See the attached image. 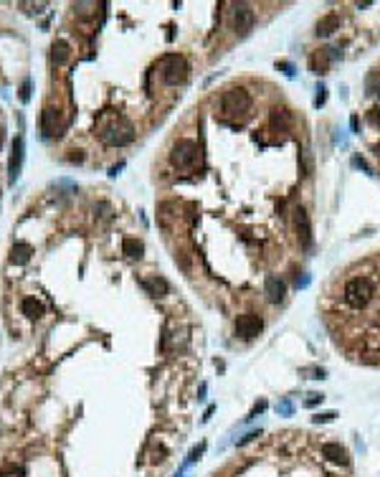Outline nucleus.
I'll return each mask as SVG.
<instances>
[{
    "label": "nucleus",
    "mask_w": 380,
    "mask_h": 477,
    "mask_svg": "<svg viewBox=\"0 0 380 477\" xmlns=\"http://www.w3.org/2000/svg\"><path fill=\"white\" fill-rule=\"evenodd\" d=\"M375 300V279L368 274H352L342 284V302L350 310H368Z\"/></svg>",
    "instance_id": "nucleus-1"
},
{
    "label": "nucleus",
    "mask_w": 380,
    "mask_h": 477,
    "mask_svg": "<svg viewBox=\"0 0 380 477\" xmlns=\"http://www.w3.org/2000/svg\"><path fill=\"white\" fill-rule=\"evenodd\" d=\"M99 137H102L104 145L122 147V145H129L134 140V127H132V122L127 117L117 115V117H112V120L99 125Z\"/></svg>",
    "instance_id": "nucleus-2"
},
{
    "label": "nucleus",
    "mask_w": 380,
    "mask_h": 477,
    "mask_svg": "<svg viewBox=\"0 0 380 477\" xmlns=\"http://www.w3.org/2000/svg\"><path fill=\"white\" fill-rule=\"evenodd\" d=\"M249 107H251V97H249L246 89H241V87L228 89L221 97V112H223V117H241V115L249 112Z\"/></svg>",
    "instance_id": "nucleus-3"
},
{
    "label": "nucleus",
    "mask_w": 380,
    "mask_h": 477,
    "mask_svg": "<svg viewBox=\"0 0 380 477\" xmlns=\"http://www.w3.org/2000/svg\"><path fill=\"white\" fill-rule=\"evenodd\" d=\"M188 71H190V66H188V61H185L183 56L168 53V56L160 61V77H163V82L170 84V87L183 84V82L188 79Z\"/></svg>",
    "instance_id": "nucleus-4"
},
{
    "label": "nucleus",
    "mask_w": 380,
    "mask_h": 477,
    "mask_svg": "<svg viewBox=\"0 0 380 477\" xmlns=\"http://www.w3.org/2000/svg\"><path fill=\"white\" fill-rule=\"evenodd\" d=\"M170 163L177 170H190L198 163V145L193 140H177L170 152Z\"/></svg>",
    "instance_id": "nucleus-5"
},
{
    "label": "nucleus",
    "mask_w": 380,
    "mask_h": 477,
    "mask_svg": "<svg viewBox=\"0 0 380 477\" xmlns=\"http://www.w3.org/2000/svg\"><path fill=\"white\" fill-rule=\"evenodd\" d=\"M294 223H296V234H299V244L304 249H312L314 236H312V223H309V216H307L304 208H296L294 211Z\"/></svg>",
    "instance_id": "nucleus-6"
},
{
    "label": "nucleus",
    "mask_w": 380,
    "mask_h": 477,
    "mask_svg": "<svg viewBox=\"0 0 380 477\" xmlns=\"http://www.w3.org/2000/svg\"><path fill=\"white\" fill-rule=\"evenodd\" d=\"M261 328H264V322H261V317L258 315H241L238 317V322H236V333L241 335V338H246V340H251V338H256L258 333H261Z\"/></svg>",
    "instance_id": "nucleus-7"
},
{
    "label": "nucleus",
    "mask_w": 380,
    "mask_h": 477,
    "mask_svg": "<svg viewBox=\"0 0 380 477\" xmlns=\"http://www.w3.org/2000/svg\"><path fill=\"white\" fill-rule=\"evenodd\" d=\"M21 163H23V140L15 137L13 150H10V160H8V180H10V183L18 180V175H21Z\"/></svg>",
    "instance_id": "nucleus-8"
},
{
    "label": "nucleus",
    "mask_w": 380,
    "mask_h": 477,
    "mask_svg": "<svg viewBox=\"0 0 380 477\" xmlns=\"http://www.w3.org/2000/svg\"><path fill=\"white\" fill-rule=\"evenodd\" d=\"M41 130L46 137H53V135H61V130H64V125L58 122V112L56 109H51V107H46L41 112Z\"/></svg>",
    "instance_id": "nucleus-9"
},
{
    "label": "nucleus",
    "mask_w": 380,
    "mask_h": 477,
    "mask_svg": "<svg viewBox=\"0 0 380 477\" xmlns=\"http://www.w3.org/2000/svg\"><path fill=\"white\" fill-rule=\"evenodd\" d=\"M251 28H253V10L246 5V3H241V5L236 8V31H238L241 36H246Z\"/></svg>",
    "instance_id": "nucleus-10"
},
{
    "label": "nucleus",
    "mask_w": 380,
    "mask_h": 477,
    "mask_svg": "<svg viewBox=\"0 0 380 477\" xmlns=\"http://www.w3.org/2000/svg\"><path fill=\"white\" fill-rule=\"evenodd\" d=\"M322 454H325L330 462H337V465H347V462H350L347 449H345L342 444H337V442H327V444H322Z\"/></svg>",
    "instance_id": "nucleus-11"
},
{
    "label": "nucleus",
    "mask_w": 380,
    "mask_h": 477,
    "mask_svg": "<svg viewBox=\"0 0 380 477\" xmlns=\"http://www.w3.org/2000/svg\"><path fill=\"white\" fill-rule=\"evenodd\" d=\"M264 292H266V297H269L271 302H282L287 287H284L282 279H276V277H266V282H264Z\"/></svg>",
    "instance_id": "nucleus-12"
},
{
    "label": "nucleus",
    "mask_w": 380,
    "mask_h": 477,
    "mask_svg": "<svg viewBox=\"0 0 380 477\" xmlns=\"http://www.w3.org/2000/svg\"><path fill=\"white\" fill-rule=\"evenodd\" d=\"M330 59H332V53H330V48H325V51H319V53H314V56H312V61H309V66H312V71H314V74H327V66H330Z\"/></svg>",
    "instance_id": "nucleus-13"
},
{
    "label": "nucleus",
    "mask_w": 380,
    "mask_h": 477,
    "mask_svg": "<svg viewBox=\"0 0 380 477\" xmlns=\"http://www.w3.org/2000/svg\"><path fill=\"white\" fill-rule=\"evenodd\" d=\"M21 310H23V315L28 317V320H38V317H43V304L36 300V297H26L23 302H21Z\"/></svg>",
    "instance_id": "nucleus-14"
},
{
    "label": "nucleus",
    "mask_w": 380,
    "mask_h": 477,
    "mask_svg": "<svg viewBox=\"0 0 380 477\" xmlns=\"http://www.w3.org/2000/svg\"><path fill=\"white\" fill-rule=\"evenodd\" d=\"M142 287L150 292V295H155V297H163V295H168V282L163 279V277H152V279H142Z\"/></svg>",
    "instance_id": "nucleus-15"
},
{
    "label": "nucleus",
    "mask_w": 380,
    "mask_h": 477,
    "mask_svg": "<svg viewBox=\"0 0 380 477\" xmlns=\"http://www.w3.org/2000/svg\"><path fill=\"white\" fill-rule=\"evenodd\" d=\"M337 28H339V15H335V13L319 18V23H317V33H319V36H330V33L337 31Z\"/></svg>",
    "instance_id": "nucleus-16"
},
{
    "label": "nucleus",
    "mask_w": 380,
    "mask_h": 477,
    "mask_svg": "<svg viewBox=\"0 0 380 477\" xmlns=\"http://www.w3.org/2000/svg\"><path fill=\"white\" fill-rule=\"evenodd\" d=\"M31 259V246L28 244H23V241H18L13 249H10V264H26V261Z\"/></svg>",
    "instance_id": "nucleus-17"
},
{
    "label": "nucleus",
    "mask_w": 380,
    "mask_h": 477,
    "mask_svg": "<svg viewBox=\"0 0 380 477\" xmlns=\"http://www.w3.org/2000/svg\"><path fill=\"white\" fill-rule=\"evenodd\" d=\"M69 53H71V46L66 44V41H56V44H53V48H51V59H53V64H56V66L66 64Z\"/></svg>",
    "instance_id": "nucleus-18"
},
{
    "label": "nucleus",
    "mask_w": 380,
    "mask_h": 477,
    "mask_svg": "<svg viewBox=\"0 0 380 477\" xmlns=\"http://www.w3.org/2000/svg\"><path fill=\"white\" fill-rule=\"evenodd\" d=\"M122 252H125L127 257H132V259H139L142 252H145V246H142V241H137V239H125V241H122Z\"/></svg>",
    "instance_id": "nucleus-19"
},
{
    "label": "nucleus",
    "mask_w": 380,
    "mask_h": 477,
    "mask_svg": "<svg viewBox=\"0 0 380 477\" xmlns=\"http://www.w3.org/2000/svg\"><path fill=\"white\" fill-rule=\"evenodd\" d=\"M365 91H368V94H378L380 91V71L368 74V79H365Z\"/></svg>",
    "instance_id": "nucleus-20"
},
{
    "label": "nucleus",
    "mask_w": 380,
    "mask_h": 477,
    "mask_svg": "<svg viewBox=\"0 0 380 477\" xmlns=\"http://www.w3.org/2000/svg\"><path fill=\"white\" fill-rule=\"evenodd\" d=\"M337 414L335 411H325V414H317V416H312L314 419V424H325V422H332Z\"/></svg>",
    "instance_id": "nucleus-21"
},
{
    "label": "nucleus",
    "mask_w": 380,
    "mask_h": 477,
    "mask_svg": "<svg viewBox=\"0 0 380 477\" xmlns=\"http://www.w3.org/2000/svg\"><path fill=\"white\" fill-rule=\"evenodd\" d=\"M21 99H23V102H28V99H31V82H28V79H26V82H23V87H21Z\"/></svg>",
    "instance_id": "nucleus-22"
},
{
    "label": "nucleus",
    "mask_w": 380,
    "mask_h": 477,
    "mask_svg": "<svg viewBox=\"0 0 380 477\" xmlns=\"http://www.w3.org/2000/svg\"><path fill=\"white\" fill-rule=\"evenodd\" d=\"M325 396L322 393H309V398H307V406H314V404H319Z\"/></svg>",
    "instance_id": "nucleus-23"
},
{
    "label": "nucleus",
    "mask_w": 380,
    "mask_h": 477,
    "mask_svg": "<svg viewBox=\"0 0 380 477\" xmlns=\"http://www.w3.org/2000/svg\"><path fill=\"white\" fill-rule=\"evenodd\" d=\"M317 91H319V94H317V99H314V104L319 107V104H325V97H327L325 91H327V89H325V87H319V89H317Z\"/></svg>",
    "instance_id": "nucleus-24"
},
{
    "label": "nucleus",
    "mask_w": 380,
    "mask_h": 477,
    "mask_svg": "<svg viewBox=\"0 0 380 477\" xmlns=\"http://www.w3.org/2000/svg\"><path fill=\"white\" fill-rule=\"evenodd\" d=\"M276 409H279L282 414H292V404H289V401H282V404H279Z\"/></svg>",
    "instance_id": "nucleus-25"
},
{
    "label": "nucleus",
    "mask_w": 380,
    "mask_h": 477,
    "mask_svg": "<svg viewBox=\"0 0 380 477\" xmlns=\"http://www.w3.org/2000/svg\"><path fill=\"white\" fill-rule=\"evenodd\" d=\"M368 120L373 122V125H380V117H378V109H370V115H368Z\"/></svg>",
    "instance_id": "nucleus-26"
},
{
    "label": "nucleus",
    "mask_w": 380,
    "mask_h": 477,
    "mask_svg": "<svg viewBox=\"0 0 380 477\" xmlns=\"http://www.w3.org/2000/svg\"><path fill=\"white\" fill-rule=\"evenodd\" d=\"M279 69H284V74H287V77H292V74H294V71H292V64H284V61H282V64H279Z\"/></svg>",
    "instance_id": "nucleus-27"
},
{
    "label": "nucleus",
    "mask_w": 380,
    "mask_h": 477,
    "mask_svg": "<svg viewBox=\"0 0 380 477\" xmlns=\"http://www.w3.org/2000/svg\"><path fill=\"white\" fill-rule=\"evenodd\" d=\"M256 436H258V432H249L244 439H241V442H238V444H246V442H251V439H256Z\"/></svg>",
    "instance_id": "nucleus-28"
},
{
    "label": "nucleus",
    "mask_w": 380,
    "mask_h": 477,
    "mask_svg": "<svg viewBox=\"0 0 380 477\" xmlns=\"http://www.w3.org/2000/svg\"><path fill=\"white\" fill-rule=\"evenodd\" d=\"M0 147H3V127H0Z\"/></svg>",
    "instance_id": "nucleus-29"
},
{
    "label": "nucleus",
    "mask_w": 380,
    "mask_h": 477,
    "mask_svg": "<svg viewBox=\"0 0 380 477\" xmlns=\"http://www.w3.org/2000/svg\"><path fill=\"white\" fill-rule=\"evenodd\" d=\"M375 155H378V158H380V145H378V147H375Z\"/></svg>",
    "instance_id": "nucleus-30"
}]
</instances>
